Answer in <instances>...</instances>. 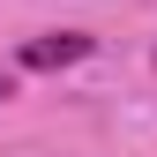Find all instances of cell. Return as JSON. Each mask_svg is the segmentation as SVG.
Wrapping results in <instances>:
<instances>
[{
	"label": "cell",
	"mask_w": 157,
	"mask_h": 157,
	"mask_svg": "<svg viewBox=\"0 0 157 157\" xmlns=\"http://www.w3.org/2000/svg\"><path fill=\"white\" fill-rule=\"evenodd\" d=\"M67 60H90V37H82V30L30 37V45H23V67H67Z\"/></svg>",
	"instance_id": "1"
},
{
	"label": "cell",
	"mask_w": 157,
	"mask_h": 157,
	"mask_svg": "<svg viewBox=\"0 0 157 157\" xmlns=\"http://www.w3.org/2000/svg\"><path fill=\"white\" fill-rule=\"evenodd\" d=\"M0 97H8V82H0Z\"/></svg>",
	"instance_id": "2"
}]
</instances>
